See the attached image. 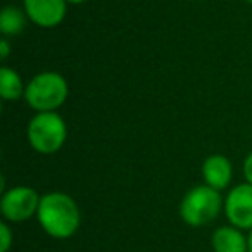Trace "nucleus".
Here are the masks:
<instances>
[{
	"instance_id": "nucleus-1",
	"label": "nucleus",
	"mask_w": 252,
	"mask_h": 252,
	"mask_svg": "<svg viewBox=\"0 0 252 252\" xmlns=\"http://www.w3.org/2000/svg\"><path fill=\"white\" fill-rule=\"evenodd\" d=\"M42 230L56 240H67L81 226V211L76 200L66 192H47L36 211Z\"/></svg>"
},
{
	"instance_id": "nucleus-2",
	"label": "nucleus",
	"mask_w": 252,
	"mask_h": 252,
	"mask_svg": "<svg viewBox=\"0 0 252 252\" xmlns=\"http://www.w3.org/2000/svg\"><path fill=\"white\" fill-rule=\"evenodd\" d=\"M224 209V200L221 199L220 190L209 185H197L183 195L178 213L183 223L192 228H202L213 223Z\"/></svg>"
},
{
	"instance_id": "nucleus-3",
	"label": "nucleus",
	"mask_w": 252,
	"mask_h": 252,
	"mask_svg": "<svg viewBox=\"0 0 252 252\" xmlns=\"http://www.w3.org/2000/svg\"><path fill=\"white\" fill-rule=\"evenodd\" d=\"M69 97V85L66 78L56 71H42L26 85L25 100L33 111H57Z\"/></svg>"
},
{
	"instance_id": "nucleus-4",
	"label": "nucleus",
	"mask_w": 252,
	"mask_h": 252,
	"mask_svg": "<svg viewBox=\"0 0 252 252\" xmlns=\"http://www.w3.org/2000/svg\"><path fill=\"white\" fill-rule=\"evenodd\" d=\"M28 144L35 152L43 156L56 154L67 140V125L56 111L36 112L26 128Z\"/></svg>"
},
{
	"instance_id": "nucleus-5",
	"label": "nucleus",
	"mask_w": 252,
	"mask_h": 252,
	"mask_svg": "<svg viewBox=\"0 0 252 252\" xmlns=\"http://www.w3.org/2000/svg\"><path fill=\"white\" fill-rule=\"evenodd\" d=\"M40 195L35 189L26 185L12 187L2 192L0 197V213L9 223H23L30 218L36 216L40 206Z\"/></svg>"
},
{
	"instance_id": "nucleus-6",
	"label": "nucleus",
	"mask_w": 252,
	"mask_h": 252,
	"mask_svg": "<svg viewBox=\"0 0 252 252\" xmlns=\"http://www.w3.org/2000/svg\"><path fill=\"white\" fill-rule=\"evenodd\" d=\"M224 214L230 224L240 230H252V185L240 183L228 192L224 199Z\"/></svg>"
},
{
	"instance_id": "nucleus-7",
	"label": "nucleus",
	"mask_w": 252,
	"mask_h": 252,
	"mask_svg": "<svg viewBox=\"0 0 252 252\" xmlns=\"http://www.w3.org/2000/svg\"><path fill=\"white\" fill-rule=\"evenodd\" d=\"M66 0H23L28 19L40 28H56L67 14Z\"/></svg>"
},
{
	"instance_id": "nucleus-8",
	"label": "nucleus",
	"mask_w": 252,
	"mask_h": 252,
	"mask_svg": "<svg viewBox=\"0 0 252 252\" xmlns=\"http://www.w3.org/2000/svg\"><path fill=\"white\" fill-rule=\"evenodd\" d=\"M204 183L216 190H224L233 178V166L223 154H213L202 162Z\"/></svg>"
},
{
	"instance_id": "nucleus-9",
	"label": "nucleus",
	"mask_w": 252,
	"mask_h": 252,
	"mask_svg": "<svg viewBox=\"0 0 252 252\" xmlns=\"http://www.w3.org/2000/svg\"><path fill=\"white\" fill-rule=\"evenodd\" d=\"M214 252H249V240L240 228L233 224L218 226L211 237Z\"/></svg>"
},
{
	"instance_id": "nucleus-10",
	"label": "nucleus",
	"mask_w": 252,
	"mask_h": 252,
	"mask_svg": "<svg viewBox=\"0 0 252 252\" xmlns=\"http://www.w3.org/2000/svg\"><path fill=\"white\" fill-rule=\"evenodd\" d=\"M26 85L16 69L9 66L0 67V97L4 102H16L25 98Z\"/></svg>"
},
{
	"instance_id": "nucleus-11",
	"label": "nucleus",
	"mask_w": 252,
	"mask_h": 252,
	"mask_svg": "<svg viewBox=\"0 0 252 252\" xmlns=\"http://www.w3.org/2000/svg\"><path fill=\"white\" fill-rule=\"evenodd\" d=\"M25 9H19L16 5H5L0 11V33L7 38V36H18L26 30L28 23Z\"/></svg>"
},
{
	"instance_id": "nucleus-12",
	"label": "nucleus",
	"mask_w": 252,
	"mask_h": 252,
	"mask_svg": "<svg viewBox=\"0 0 252 252\" xmlns=\"http://www.w3.org/2000/svg\"><path fill=\"white\" fill-rule=\"evenodd\" d=\"M14 244V233H12L9 221L0 223V252H9Z\"/></svg>"
},
{
	"instance_id": "nucleus-13",
	"label": "nucleus",
	"mask_w": 252,
	"mask_h": 252,
	"mask_svg": "<svg viewBox=\"0 0 252 252\" xmlns=\"http://www.w3.org/2000/svg\"><path fill=\"white\" fill-rule=\"evenodd\" d=\"M242 169H244L245 182L252 185V152H249L247 158L244 159V166H242Z\"/></svg>"
},
{
	"instance_id": "nucleus-14",
	"label": "nucleus",
	"mask_w": 252,
	"mask_h": 252,
	"mask_svg": "<svg viewBox=\"0 0 252 252\" xmlns=\"http://www.w3.org/2000/svg\"><path fill=\"white\" fill-rule=\"evenodd\" d=\"M9 56H11V43L5 36H2L0 38V59L5 61L9 59Z\"/></svg>"
},
{
	"instance_id": "nucleus-15",
	"label": "nucleus",
	"mask_w": 252,
	"mask_h": 252,
	"mask_svg": "<svg viewBox=\"0 0 252 252\" xmlns=\"http://www.w3.org/2000/svg\"><path fill=\"white\" fill-rule=\"evenodd\" d=\"M66 2H67L69 5H80V4H85L87 0H66Z\"/></svg>"
},
{
	"instance_id": "nucleus-16",
	"label": "nucleus",
	"mask_w": 252,
	"mask_h": 252,
	"mask_svg": "<svg viewBox=\"0 0 252 252\" xmlns=\"http://www.w3.org/2000/svg\"><path fill=\"white\" fill-rule=\"evenodd\" d=\"M247 240H249V252H252V230H251V233H249Z\"/></svg>"
},
{
	"instance_id": "nucleus-17",
	"label": "nucleus",
	"mask_w": 252,
	"mask_h": 252,
	"mask_svg": "<svg viewBox=\"0 0 252 252\" xmlns=\"http://www.w3.org/2000/svg\"><path fill=\"white\" fill-rule=\"evenodd\" d=\"M244 2H247V4H251V5H252V0H244Z\"/></svg>"
}]
</instances>
